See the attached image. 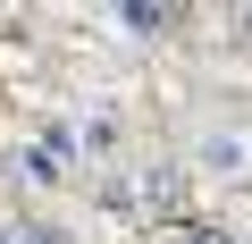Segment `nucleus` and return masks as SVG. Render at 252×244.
I'll return each mask as SVG.
<instances>
[{
	"instance_id": "nucleus-1",
	"label": "nucleus",
	"mask_w": 252,
	"mask_h": 244,
	"mask_svg": "<svg viewBox=\"0 0 252 244\" xmlns=\"http://www.w3.org/2000/svg\"><path fill=\"white\" fill-rule=\"evenodd\" d=\"M109 26H126L135 42H160V34H177V9H160V0H126V9H109Z\"/></svg>"
},
{
	"instance_id": "nucleus-2",
	"label": "nucleus",
	"mask_w": 252,
	"mask_h": 244,
	"mask_svg": "<svg viewBox=\"0 0 252 244\" xmlns=\"http://www.w3.org/2000/svg\"><path fill=\"white\" fill-rule=\"evenodd\" d=\"M202 169H210V177H244V135H227V127L202 135Z\"/></svg>"
},
{
	"instance_id": "nucleus-3",
	"label": "nucleus",
	"mask_w": 252,
	"mask_h": 244,
	"mask_svg": "<svg viewBox=\"0 0 252 244\" xmlns=\"http://www.w3.org/2000/svg\"><path fill=\"white\" fill-rule=\"evenodd\" d=\"M9 169H17V177H26V185H59V177H67V169H59V152H51V143H26V152H17V160H9Z\"/></svg>"
},
{
	"instance_id": "nucleus-4",
	"label": "nucleus",
	"mask_w": 252,
	"mask_h": 244,
	"mask_svg": "<svg viewBox=\"0 0 252 244\" xmlns=\"http://www.w3.org/2000/svg\"><path fill=\"white\" fill-rule=\"evenodd\" d=\"M0 244H67L51 219H9V227H0Z\"/></svg>"
},
{
	"instance_id": "nucleus-5",
	"label": "nucleus",
	"mask_w": 252,
	"mask_h": 244,
	"mask_svg": "<svg viewBox=\"0 0 252 244\" xmlns=\"http://www.w3.org/2000/svg\"><path fill=\"white\" fill-rule=\"evenodd\" d=\"M177 244H235V236H219V227H185Z\"/></svg>"
},
{
	"instance_id": "nucleus-6",
	"label": "nucleus",
	"mask_w": 252,
	"mask_h": 244,
	"mask_svg": "<svg viewBox=\"0 0 252 244\" xmlns=\"http://www.w3.org/2000/svg\"><path fill=\"white\" fill-rule=\"evenodd\" d=\"M235 42H252V9H235Z\"/></svg>"
}]
</instances>
